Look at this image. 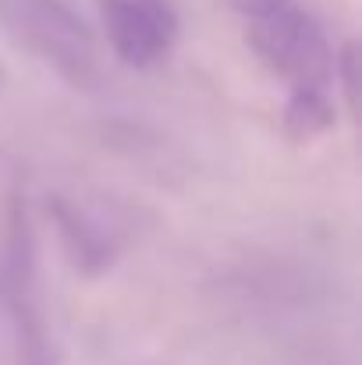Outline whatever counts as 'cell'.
I'll return each mask as SVG.
<instances>
[{"instance_id": "obj_6", "label": "cell", "mask_w": 362, "mask_h": 365, "mask_svg": "<svg viewBox=\"0 0 362 365\" xmlns=\"http://www.w3.org/2000/svg\"><path fill=\"white\" fill-rule=\"evenodd\" d=\"M334 124V103L331 93L320 86H291L288 107H284V131L295 142L316 138Z\"/></svg>"}, {"instance_id": "obj_1", "label": "cell", "mask_w": 362, "mask_h": 365, "mask_svg": "<svg viewBox=\"0 0 362 365\" xmlns=\"http://www.w3.org/2000/svg\"><path fill=\"white\" fill-rule=\"evenodd\" d=\"M245 18V39L252 53L291 86L334 82V46L320 18L298 0H228Z\"/></svg>"}, {"instance_id": "obj_2", "label": "cell", "mask_w": 362, "mask_h": 365, "mask_svg": "<svg viewBox=\"0 0 362 365\" xmlns=\"http://www.w3.org/2000/svg\"><path fill=\"white\" fill-rule=\"evenodd\" d=\"M0 32L75 89H96L100 57L89 25L64 0H0Z\"/></svg>"}, {"instance_id": "obj_5", "label": "cell", "mask_w": 362, "mask_h": 365, "mask_svg": "<svg viewBox=\"0 0 362 365\" xmlns=\"http://www.w3.org/2000/svg\"><path fill=\"white\" fill-rule=\"evenodd\" d=\"M50 220L64 242V252L71 255L75 269H82L86 277H100L114 266L121 252V231L114 220L64 195L50 199Z\"/></svg>"}, {"instance_id": "obj_4", "label": "cell", "mask_w": 362, "mask_h": 365, "mask_svg": "<svg viewBox=\"0 0 362 365\" xmlns=\"http://www.w3.org/2000/svg\"><path fill=\"white\" fill-rule=\"evenodd\" d=\"M107 43L124 68L149 71L178 43V14L167 0H104Z\"/></svg>"}, {"instance_id": "obj_3", "label": "cell", "mask_w": 362, "mask_h": 365, "mask_svg": "<svg viewBox=\"0 0 362 365\" xmlns=\"http://www.w3.org/2000/svg\"><path fill=\"white\" fill-rule=\"evenodd\" d=\"M0 294L7 302L18 355L25 365H57L54 341L43 319L39 287H36V238L29 224L25 199L14 192L7 199V224H4V255H0Z\"/></svg>"}]
</instances>
